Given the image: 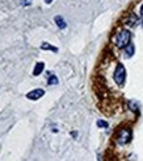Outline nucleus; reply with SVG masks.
Listing matches in <instances>:
<instances>
[{"mask_svg": "<svg viewBox=\"0 0 143 161\" xmlns=\"http://www.w3.org/2000/svg\"><path fill=\"white\" fill-rule=\"evenodd\" d=\"M139 15H140V16H143V4L140 5V11H139Z\"/></svg>", "mask_w": 143, "mask_h": 161, "instance_id": "nucleus-12", "label": "nucleus"}, {"mask_svg": "<svg viewBox=\"0 0 143 161\" xmlns=\"http://www.w3.org/2000/svg\"><path fill=\"white\" fill-rule=\"evenodd\" d=\"M97 127H101V128H106L108 123L104 122V120H99V122H97Z\"/></svg>", "mask_w": 143, "mask_h": 161, "instance_id": "nucleus-11", "label": "nucleus"}, {"mask_svg": "<svg viewBox=\"0 0 143 161\" xmlns=\"http://www.w3.org/2000/svg\"><path fill=\"white\" fill-rule=\"evenodd\" d=\"M130 38H131L130 32L124 29L115 36V44H117L118 48H126V46L130 44Z\"/></svg>", "mask_w": 143, "mask_h": 161, "instance_id": "nucleus-1", "label": "nucleus"}, {"mask_svg": "<svg viewBox=\"0 0 143 161\" xmlns=\"http://www.w3.org/2000/svg\"><path fill=\"white\" fill-rule=\"evenodd\" d=\"M142 24H143V21H142Z\"/></svg>", "mask_w": 143, "mask_h": 161, "instance_id": "nucleus-14", "label": "nucleus"}, {"mask_svg": "<svg viewBox=\"0 0 143 161\" xmlns=\"http://www.w3.org/2000/svg\"><path fill=\"white\" fill-rule=\"evenodd\" d=\"M54 20H55V23H57V25H58V28L64 29L66 26H67V24H66V21L63 20L62 16H55V17H54Z\"/></svg>", "mask_w": 143, "mask_h": 161, "instance_id": "nucleus-6", "label": "nucleus"}, {"mask_svg": "<svg viewBox=\"0 0 143 161\" xmlns=\"http://www.w3.org/2000/svg\"><path fill=\"white\" fill-rule=\"evenodd\" d=\"M51 2H53V0H46V3H47V4H50Z\"/></svg>", "mask_w": 143, "mask_h": 161, "instance_id": "nucleus-13", "label": "nucleus"}, {"mask_svg": "<svg viewBox=\"0 0 143 161\" xmlns=\"http://www.w3.org/2000/svg\"><path fill=\"white\" fill-rule=\"evenodd\" d=\"M125 52H126V56H127V57H131V56L134 54V45H133V44H129V45L126 46Z\"/></svg>", "mask_w": 143, "mask_h": 161, "instance_id": "nucleus-8", "label": "nucleus"}, {"mask_svg": "<svg viewBox=\"0 0 143 161\" xmlns=\"http://www.w3.org/2000/svg\"><path fill=\"white\" fill-rule=\"evenodd\" d=\"M45 95V90L42 89H36V90H33L30 92L26 94V98L30 99V100H38L39 98H42Z\"/></svg>", "mask_w": 143, "mask_h": 161, "instance_id": "nucleus-4", "label": "nucleus"}, {"mask_svg": "<svg viewBox=\"0 0 143 161\" xmlns=\"http://www.w3.org/2000/svg\"><path fill=\"white\" fill-rule=\"evenodd\" d=\"M43 69H45V64L43 62H38L37 65H36V68H34V70H33V75L34 77H37V75H39L43 71Z\"/></svg>", "mask_w": 143, "mask_h": 161, "instance_id": "nucleus-5", "label": "nucleus"}, {"mask_svg": "<svg viewBox=\"0 0 143 161\" xmlns=\"http://www.w3.org/2000/svg\"><path fill=\"white\" fill-rule=\"evenodd\" d=\"M32 3H33V0H20V4L24 7H29Z\"/></svg>", "mask_w": 143, "mask_h": 161, "instance_id": "nucleus-10", "label": "nucleus"}, {"mask_svg": "<svg viewBox=\"0 0 143 161\" xmlns=\"http://www.w3.org/2000/svg\"><path fill=\"white\" fill-rule=\"evenodd\" d=\"M130 139H131V131L127 130V128H124V130L120 131L118 136H117V142L124 145V144H127L130 142Z\"/></svg>", "mask_w": 143, "mask_h": 161, "instance_id": "nucleus-3", "label": "nucleus"}, {"mask_svg": "<svg viewBox=\"0 0 143 161\" xmlns=\"http://www.w3.org/2000/svg\"><path fill=\"white\" fill-rule=\"evenodd\" d=\"M125 79H126V70H125V66L118 64L117 68H115L114 71V80L118 86H122L125 83Z\"/></svg>", "mask_w": 143, "mask_h": 161, "instance_id": "nucleus-2", "label": "nucleus"}, {"mask_svg": "<svg viewBox=\"0 0 143 161\" xmlns=\"http://www.w3.org/2000/svg\"><path fill=\"white\" fill-rule=\"evenodd\" d=\"M49 85H58V78L55 75H50L49 77V80H47Z\"/></svg>", "mask_w": 143, "mask_h": 161, "instance_id": "nucleus-9", "label": "nucleus"}, {"mask_svg": "<svg viewBox=\"0 0 143 161\" xmlns=\"http://www.w3.org/2000/svg\"><path fill=\"white\" fill-rule=\"evenodd\" d=\"M41 49H43V50H51V52H58V48L50 45L49 42H42V45H41Z\"/></svg>", "mask_w": 143, "mask_h": 161, "instance_id": "nucleus-7", "label": "nucleus"}]
</instances>
